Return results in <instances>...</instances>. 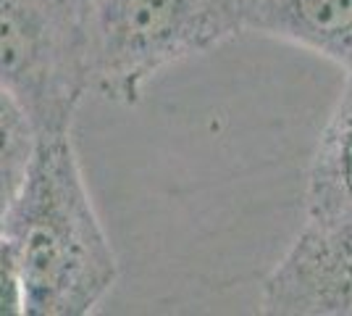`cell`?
I'll return each instance as SVG.
<instances>
[{"label":"cell","mask_w":352,"mask_h":316,"mask_svg":"<svg viewBox=\"0 0 352 316\" xmlns=\"http://www.w3.org/2000/svg\"><path fill=\"white\" fill-rule=\"evenodd\" d=\"M302 222L318 227L352 224V74L310 158Z\"/></svg>","instance_id":"8992f818"},{"label":"cell","mask_w":352,"mask_h":316,"mask_svg":"<svg viewBox=\"0 0 352 316\" xmlns=\"http://www.w3.org/2000/svg\"><path fill=\"white\" fill-rule=\"evenodd\" d=\"M245 30V0H82L79 56L85 90L134 105L179 61Z\"/></svg>","instance_id":"7a4b0ae2"},{"label":"cell","mask_w":352,"mask_h":316,"mask_svg":"<svg viewBox=\"0 0 352 316\" xmlns=\"http://www.w3.org/2000/svg\"><path fill=\"white\" fill-rule=\"evenodd\" d=\"M34 140L37 135L27 114L11 95L0 90V216L27 171Z\"/></svg>","instance_id":"52a82bcc"},{"label":"cell","mask_w":352,"mask_h":316,"mask_svg":"<svg viewBox=\"0 0 352 316\" xmlns=\"http://www.w3.org/2000/svg\"><path fill=\"white\" fill-rule=\"evenodd\" d=\"M82 0H0V90L34 135L74 129L85 90L79 56Z\"/></svg>","instance_id":"3957f363"},{"label":"cell","mask_w":352,"mask_h":316,"mask_svg":"<svg viewBox=\"0 0 352 316\" xmlns=\"http://www.w3.org/2000/svg\"><path fill=\"white\" fill-rule=\"evenodd\" d=\"M265 316H352V224H305L268 271Z\"/></svg>","instance_id":"277c9868"},{"label":"cell","mask_w":352,"mask_h":316,"mask_svg":"<svg viewBox=\"0 0 352 316\" xmlns=\"http://www.w3.org/2000/svg\"><path fill=\"white\" fill-rule=\"evenodd\" d=\"M245 30L305 48L352 74V0H245Z\"/></svg>","instance_id":"5b68a950"},{"label":"cell","mask_w":352,"mask_h":316,"mask_svg":"<svg viewBox=\"0 0 352 316\" xmlns=\"http://www.w3.org/2000/svg\"><path fill=\"white\" fill-rule=\"evenodd\" d=\"M0 316H24V277L14 240L0 227Z\"/></svg>","instance_id":"ba28073f"},{"label":"cell","mask_w":352,"mask_h":316,"mask_svg":"<svg viewBox=\"0 0 352 316\" xmlns=\"http://www.w3.org/2000/svg\"><path fill=\"white\" fill-rule=\"evenodd\" d=\"M0 227L24 277V316H87L116 287L118 258L89 196L74 129L43 132Z\"/></svg>","instance_id":"6da1fadb"}]
</instances>
